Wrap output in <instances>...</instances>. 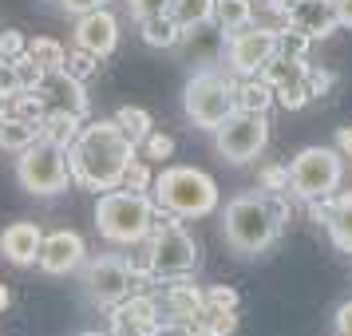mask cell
Instances as JSON below:
<instances>
[{"label": "cell", "mask_w": 352, "mask_h": 336, "mask_svg": "<svg viewBox=\"0 0 352 336\" xmlns=\"http://www.w3.org/2000/svg\"><path fill=\"white\" fill-rule=\"evenodd\" d=\"M281 229L285 222L273 214L265 190H241L222 206V238L238 257H261Z\"/></svg>", "instance_id": "7a4b0ae2"}, {"label": "cell", "mask_w": 352, "mask_h": 336, "mask_svg": "<svg viewBox=\"0 0 352 336\" xmlns=\"http://www.w3.org/2000/svg\"><path fill=\"white\" fill-rule=\"evenodd\" d=\"M131 16L135 20H146V16H162V12H170V0H127Z\"/></svg>", "instance_id": "74e56055"}, {"label": "cell", "mask_w": 352, "mask_h": 336, "mask_svg": "<svg viewBox=\"0 0 352 336\" xmlns=\"http://www.w3.org/2000/svg\"><path fill=\"white\" fill-rule=\"evenodd\" d=\"M265 83H273V91H281V87H293V83H305L309 76V60L305 56H289V52H277L270 64H265Z\"/></svg>", "instance_id": "603a6c76"}, {"label": "cell", "mask_w": 352, "mask_h": 336, "mask_svg": "<svg viewBox=\"0 0 352 336\" xmlns=\"http://www.w3.org/2000/svg\"><path fill=\"white\" fill-rule=\"evenodd\" d=\"M80 336H115V333H80Z\"/></svg>", "instance_id": "c3c4849f"}, {"label": "cell", "mask_w": 352, "mask_h": 336, "mask_svg": "<svg viewBox=\"0 0 352 336\" xmlns=\"http://www.w3.org/2000/svg\"><path fill=\"white\" fill-rule=\"evenodd\" d=\"M159 309H162V301L146 297V293H131L123 304L107 309L111 313V333L115 336H146L151 328H159Z\"/></svg>", "instance_id": "2e32d148"}, {"label": "cell", "mask_w": 352, "mask_h": 336, "mask_svg": "<svg viewBox=\"0 0 352 336\" xmlns=\"http://www.w3.org/2000/svg\"><path fill=\"white\" fill-rule=\"evenodd\" d=\"M72 44L83 52H91L99 60H107L115 48H119V20L107 8H96L87 16H76V28H72Z\"/></svg>", "instance_id": "5bb4252c"}, {"label": "cell", "mask_w": 352, "mask_h": 336, "mask_svg": "<svg viewBox=\"0 0 352 336\" xmlns=\"http://www.w3.org/2000/svg\"><path fill=\"white\" fill-rule=\"evenodd\" d=\"M324 229H329L336 249L352 257V190L329 198V222H324Z\"/></svg>", "instance_id": "44dd1931"}, {"label": "cell", "mask_w": 352, "mask_h": 336, "mask_svg": "<svg viewBox=\"0 0 352 336\" xmlns=\"http://www.w3.org/2000/svg\"><path fill=\"white\" fill-rule=\"evenodd\" d=\"M155 198L127 186L103 190L96 202V229L111 245H143L155 234Z\"/></svg>", "instance_id": "3957f363"}, {"label": "cell", "mask_w": 352, "mask_h": 336, "mask_svg": "<svg viewBox=\"0 0 352 336\" xmlns=\"http://www.w3.org/2000/svg\"><path fill=\"white\" fill-rule=\"evenodd\" d=\"M64 12L72 16H87V12H96V8H107V0H56Z\"/></svg>", "instance_id": "b9f144b4"}, {"label": "cell", "mask_w": 352, "mask_h": 336, "mask_svg": "<svg viewBox=\"0 0 352 336\" xmlns=\"http://www.w3.org/2000/svg\"><path fill=\"white\" fill-rule=\"evenodd\" d=\"M16 182L36 198H52V194H64L76 178H72V159H67V146L52 143L48 135L32 143L28 150L16 155Z\"/></svg>", "instance_id": "8992f818"}, {"label": "cell", "mask_w": 352, "mask_h": 336, "mask_svg": "<svg viewBox=\"0 0 352 336\" xmlns=\"http://www.w3.org/2000/svg\"><path fill=\"white\" fill-rule=\"evenodd\" d=\"M146 281H175L198 269V241L186 234V225H162L146 238Z\"/></svg>", "instance_id": "9c48e42d"}, {"label": "cell", "mask_w": 352, "mask_h": 336, "mask_svg": "<svg viewBox=\"0 0 352 336\" xmlns=\"http://www.w3.org/2000/svg\"><path fill=\"white\" fill-rule=\"evenodd\" d=\"M40 96L48 99V107H67V111H87V96H83V83L64 76V71H48V80L40 87Z\"/></svg>", "instance_id": "d6986e66"}, {"label": "cell", "mask_w": 352, "mask_h": 336, "mask_svg": "<svg viewBox=\"0 0 352 336\" xmlns=\"http://www.w3.org/2000/svg\"><path fill=\"white\" fill-rule=\"evenodd\" d=\"M206 304L210 309H238V293L230 285H210L206 289Z\"/></svg>", "instance_id": "f35d334b"}, {"label": "cell", "mask_w": 352, "mask_h": 336, "mask_svg": "<svg viewBox=\"0 0 352 336\" xmlns=\"http://www.w3.org/2000/svg\"><path fill=\"white\" fill-rule=\"evenodd\" d=\"M87 261V241L76 234V229H52L44 234V245H40V269L48 277H64V273H80V265Z\"/></svg>", "instance_id": "4fadbf2b"}, {"label": "cell", "mask_w": 352, "mask_h": 336, "mask_svg": "<svg viewBox=\"0 0 352 336\" xmlns=\"http://www.w3.org/2000/svg\"><path fill=\"white\" fill-rule=\"evenodd\" d=\"M60 71L64 76H72V80H96V71H99V56H91V52H83V48H72L64 56V64H60Z\"/></svg>", "instance_id": "f546056e"}, {"label": "cell", "mask_w": 352, "mask_h": 336, "mask_svg": "<svg viewBox=\"0 0 352 336\" xmlns=\"http://www.w3.org/2000/svg\"><path fill=\"white\" fill-rule=\"evenodd\" d=\"M226 48H230V32H226L218 20H206V24L186 28L175 52L182 56V64L186 67L202 71V67H214L218 60H226Z\"/></svg>", "instance_id": "7c38bea8"}, {"label": "cell", "mask_w": 352, "mask_h": 336, "mask_svg": "<svg viewBox=\"0 0 352 336\" xmlns=\"http://www.w3.org/2000/svg\"><path fill=\"white\" fill-rule=\"evenodd\" d=\"M143 155L146 162H166L170 155H175V139L170 135H159V131H151L143 139Z\"/></svg>", "instance_id": "836d02e7"}, {"label": "cell", "mask_w": 352, "mask_h": 336, "mask_svg": "<svg viewBox=\"0 0 352 336\" xmlns=\"http://www.w3.org/2000/svg\"><path fill=\"white\" fill-rule=\"evenodd\" d=\"M146 336H194L190 324H182V320H175V324H159V328H151Z\"/></svg>", "instance_id": "ee69618b"}, {"label": "cell", "mask_w": 352, "mask_h": 336, "mask_svg": "<svg viewBox=\"0 0 352 336\" xmlns=\"http://www.w3.org/2000/svg\"><path fill=\"white\" fill-rule=\"evenodd\" d=\"M336 336H352V301H344L340 309H336Z\"/></svg>", "instance_id": "7bdbcfd3"}, {"label": "cell", "mask_w": 352, "mask_h": 336, "mask_svg": "<svg viewBox=\"0 0 352 336\" xmlns=\"http://www.w3.org/2000/svg\"><path fill=\"white\" fill-rule=\"evenodd\" d=\"M273 103H277V91H273V83H265V76H250V80H238V111L270 115Z\"/></svg>", "instance_id": "cb8c5ba5"}, {"label": "cell", "mask_w": 352, "mask_h": 336, "mask_svg": "<svg viewBox=\"0 0 352 336\" xmlns=\"http://www.w3.org/2000/svg\"><path fill=\"white\" fill-rule=\"evenodd\" d=\"M40 245H44V229L36 222H12L0 229V257L16 269H28L40 261Z\"/></svg>", "instance_id": "e0dca14e"}, {"label": "cell", "mask_w": 352, "mask_h": 336, "mask_svg": "<svg viewBox=\"0 0 352 336\" xmlns=\"http://www.w3.org/2000/svg\"><path fill=\"white\" fill-rule=\"evenodd\" d=\"M115 123L127 131L135 143H143L146 135L155 131V123H151V115H146L143 107H119V111H115Z\"/></svg>", "instance_id": "1f68e13d"}, {"label": "cell", "mask_w": 352, "mask_h": 336, "mask_svg": "<svg viewBox=\"0 0 352 336\" xmlns=\"http://www.w3.org/2000/svg\"><path fill=\"white\" fill-rule=\"evenodd\" d=\"M155 202L178 218H210L218 210V186L198 166H166L155 178Z\"/></svg>", "instance_id": "277c9868"}, {"label": "cell", "mask_w": 352, "mask_h": 336, "mask_svg": "<svg viewBox=\"0 0 352 336\" xmlns=\"http://www.w3.org/2000/svg\"><path fill=\"white\" fill-rule=\"evenodd\" d=\"M214 20L226 32H238L245 24H254V0H218L214 4Z\"/></svg>", "instance_id": "4316f807"}, {"label": "cell", "mask_w": 352, "mask_h": 336, "mask_svg": "<svg viewBox=\"0 0 352 336\" xmlns=\"http://www.w3.org/2000/svg\"><path fill=\"white\" fill-rule=\"evenodd\" d=\"M123 186H127V190H139V194L155 190V186H151V166H146V159H139L135 166H131L127 178H123Z\"/></svg>", "instance_id": "d590c367"}, {"label": "cell", "mask_w": 352, "mask_h": 336, "mask_svg": "<svg viewBox=\"0 0 352 336\" xmlns=\"http://www.w3.org/2000/svg\"><path fill=\"white\" fill-rule=\"evenodd\" d=\"M281 52V32L270 24H245L238 32H230V48H226V64L238 80L261 76L265 64Z\"/></svg>", "instance_id": "8fae6325"}, {"label": "cell", "mask_w": 352, "mask_h": 336, "mask_svg": "<svg viewBox=\"0 0 352 336\" xmlns=\"http://www.w3.org/2000/svg\"><path fill=\"white\" fill-rule=\"evenodd\" d=\"M80 285H83V297L99 309H115V304H123L131 293H139L143 285V277L135 273L131 265V257L123 254H99L91 261H83L80 265Z\"/></svg>", "instance_id": "ba28073f"}, {"label": "cell", "mask_w": 352, "mask_h": 336, "mask_svg": "<svg viewBox=\"0 0 352 336\" xmlns=\"http://www.w3.org/2000/svg\"><path fill=\"white\" fill-rule=\"evenodd\" d=\"M182 32H186V28H182V24L170 16V12L139 20V36H143L146 48H166V52H175V48H178V40H182Z\"/></svg>", "instance_id": "7402d4cb"}, {"label": "cell", "mask_w": 352, "mask_h": 336, "mask_svg": "<svg viewBox=\"0 0 352 336\" xmlns=\"http://www.w3.org/2000/svg\"><path fill=\"white\" fill-rule=\"evenodd\" d=\"M336 12H340V28H352V0H336Z\"/></svg>", "instance_id": "bcb514c9"}, {"label": "cell", "mask_w": 352, "mask_h": 336, "mask_svg": "<svg viewBox=\"0 0 352 336\" xmlns=\"http://www.w3.org/2000/svg\"><path fill=\"white\" fill-rule=\"evenodd\" d=\"M182 111H186V119L194 127L218 131L230 115L238 111V80H226L214 67L194 71L186 80V87H182Z\"/></svg>", "instance_id": "5b68a950"}, {"label": "cell", "mask_w": 352, "mask_h": 336, "mask_svg": "<svg viewBox=\"0 0 352 336\" xmlns=\"http://www.w3.org/2000/svg\"><path fill=\"white\" fill-rule=\"evenodd\" d=\"M309 99H313V91H309L305 83H293V87H281V91H277V103H281L285 111H301Z\"/></svg>", "instance_id": "e575fe53"}, {"label": "cell", "mask_w": 352, "mask_h": 336, "mask_svg": "<svg viewBox=\"0 0 352 336\" xmlns=\"http://www.w3.org/2000/svg\"><path fill=\"white\" fill-rule=\"evenodd\" d=\"M12 67H16V80H20V87H24V91H40V87H44V80H48V67L40 64L32 52L16 56V60H12Z\"/></svg>", "instance_id": "4dcf8cb0"}, {"label": "cell", "mask_w": 352, "mask_h": 336, "mask_svg": "<svg viewBox=\"0 0 352 336\" xmlns=\"http://www.w3.org/2000/svg\"><path fill=\"white\" fill-rule=\"evenodd\" d=\"M4 107H8V115H20V119H40V123H44V115H48V99L40 96V91H24V87H20L12 99H4Z\"/></svg>", "instance_id": "f1b7e54d"}, {"label": "cell", "mask_w": 352, "mask_h": 336, "mask_svg": "<svg viewBox=\"0 0 352 336\" xmlns=\"http://www.w3.org/2000/svg\"><path fill=\"white\" fill-rule=\"evenodd\" d=\"M24 52H28V40H24L16 28H4V32H0V56H4V60H16Z\"/></svg>", "instance_id": "8d00e7d4"}, {"label": "cell", "mask_w": 352, "mask_h": 336, "mask_svg": "<svg viewBox=\"0 0 352 336\" xmlns=\"http://www.w3.org/2000/svg\"><path fill=\"white\" fill-rule=\"evenodd\" d=\"M261 190H265V194L289 190V166H270V170L261 175Z\"/></svg>", "instance_id": "ab89813d"}, {"label": "cell", "mask_w": 352, "mask_h": 336, "mask_svg": "<svg viewBox=\"0 0 352 336\" xmlns=\"http://www.w3.org/2000/svg\"><path fill=\"white\" fill-rule=\"evenodd\" d=\"M333 146L344 155V159H352V127H336V139H333Z\"/></svg>", "instance_id": "f6af8a7d"}, {"label": "cell", "mask_w": 352, "mask_h": 336, "mask_svg": "<svg viewBox=\"0 0 352 336\" xmlns=\"http://www.w3.org/2000/svg\"><path fill=\"white\" fill-rule=\"evenodd\" d=\"M40 139H44V123L40 119H20V115H4L0 119V150L20 155V150H28Z\"/></svg>", "instance_id": "ffe728a7"}, {"label": "cell", "mask_w": 352, "mask_h": 336, "mask_svg": "<svg viewBox=\"0 0 352 336\" xmlns=\"http://www.w3.org/2000/svg\"><path fill=\"white\" fill-rule=\"evenodd\" d=\"M8 304H12V293H8V285H0V313H4Z\"/></svg>", "instance_id": "7dc6e473"}, {"label": "cell", "mask_w": 352, "mask_h": 336, "mask_svg": "<svg viewBox=\"0 0 352 336\" xmlns=\"http://www.w3.org/2000/svg\"><path fill=\"white\" fill-rule=\"evenodd\" d=\"M285 28L309 36V40H324L340 28V12H336V0H293L285 16Z\"/></svg>", "instance_id": "9a60e30c"}, {"label": "cell", "mask_w": 352, "mask_h": 336, "mask_svg": "<svg viewBox=\"0 0 352 336\" xmlns=\"http://www.w3.org/2000/svg\"><path fill=\"white\" fill-rule=\"evenodd\" d=\"M162 309L178 317L182 324H190L202 309H206V289L190 285V277H175V281H162Z\"/></svg>", "instance_id": "ac0fdd59"}, {"label": "cell", "mask_w": 352, "mask_h": 336, "mask_svg": "<svg viewBox=\"0 0 352 336\" xmlns=\"http://www.w3.org/2000/svg\"><path fill=\"white\" fill-rule=\"evenodd\" d=\"M4 115H8V107H4V99H0V119H4Z\"/></svg>", "instance_id": "681fc988"}, {"label": "cell", "mask_w": 352, "mask_h": 336, "mask_svg": "<svg viewBox=\"0 0 352 336\" xmlns=\"http://www.w3.org/2000/svg\"><path fill=\"white\" fill-rule=\"evenodd\" d=\"M344 178V155L336 146H305L289 162V194L301 202H320L340 190Z\"/></svg>", "instance_id": "52a82bcc"}, {"label": "cell", "mask_w": 352, "mask_h": 336, "mask_svg": "<svg viewBox=\"0 0 352 336\" xmlns=\"http://www.w3.org/2000/svg\"><path fill=\"white\" fill-rule=\"evenodd\" d=\"M80 119H83L80 111H67V107H48V115H44V135H48L52 143L72 146V143H76V135L83 131Z\"/></svg>", "instance_id": "d4e9b609"}, {"label": "cell", "mask_w": 352, "mask_h": 336, "mask_svg": "<svg viewBox=\"0 0 352 336\" xmlns=\"http://www.w3.org/2000/svg\"><path fill=\"white\" fill-rule=\"evenodd\" d=\"M28 52H32V56L48 67V71H60V64H64V56H67V48H60V40H48V36H36V40H28Z\"/></svg>", "instance_id": "d6a6232c"}, {"label": "cell", "mask_w": 352, "mask_h": 336, "mask_svg": "<svg viewBox=\"0 0 352 336\" xmlns=\"http://www.w3.org/2000/svg\"><path fill=\"white\" fill-rule=\"evenodd\" d=\"M265 146H270V119H265V115L234 111L222 127L214 131V150H218L230 166L254 162Z\"/></svg>", "instance_id": "30bf717a"}, {"label": "cell", "mask_w": 352, "mask_h": 336, "mask_svg": "<svg viewBox=\"0 0 352 336\" xmlns=\"http://www.w3.org/2000/svg\"><path fill=\"white\" fill-rule=\"evenodd\" d=\"M214 4H218V0H170V16H175L182 28H194V24L214 20Z\"/></svg>", "instance_id": "83f0119b"}, {"label": "cell", "mask_w": 352, "mask_h": 336, "mask_svg": "<svg viewBox=\"0 0 352 336\" xmlns=\"http://www.w3.org/2000/svg\"><path fill=\"white\" fill-rule=\"evenodd\" d=\"M72 159V178L87 190H115L123 186L127 170L139 162V143L115 119H96L83 123L76 143L67 146Z\"/></svg>", "instance_id": "6da1fadb"}, {"label": "cell", "mask_w": 352, "mask_h": 336, "mask_svg": "<svg viewBox=\"0 0 352 336\" xmlns=\"http://www.w3.org/2000/svg\"><path fill=\"white\" fill-rule=\"evenodd\" d=\"M194 336H230L238 328V309H202L198 317L190 320Z\"/></svg>", "instance_id": "484cf974"}, {"label": "cell", "mask_w": 352, "mask_h": 336, "mask_svg": "<svg viewBox=\"0 0 352 336\" xmlns=\"http://www.w3.org/2000/svg\"><path fill=\"white\" fill-rule=\"evenodd\" d=\"M305 87H309L313 96H324V91L333 87V76H329L324 67H313V64H309V76H305Z\"/></svg>", "instance_id": "60d3db41"}]
</instances>
